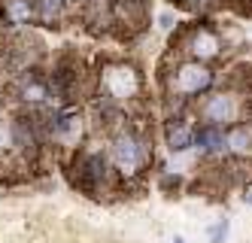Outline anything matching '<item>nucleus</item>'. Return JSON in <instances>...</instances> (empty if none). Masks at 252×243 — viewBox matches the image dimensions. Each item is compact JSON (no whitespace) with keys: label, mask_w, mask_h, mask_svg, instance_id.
<instances>
[{"label":"nucleus","mask_w":252,"mask_h":243,"mask_svg":"<svg viewBox=\"0 0 252 243\" xmlns=\"http://www.w3.org/2000/svg\"><path fill=\"white\" fill-rule=\"evenodd\" d=\"M210 82H213V73L201 61L179 64L173 70V76H170V88L176 91V95H197V91H204Z\"/></svg>","instance_id":"2"},{"label":"nucleus","mask_w":252,"mask_h":243,"mask_svg":"<svg viewBox=\"0 0 252 243\" xmlns=\"http://www.w3.org/2000/svg\"><path fill=\"white\" fill-rule=\"evenodd\" d=\"M22 98H25L28 104H40V101L46 98V85H43V82H28V85L22 88Z\"/></svg>","instance_id":"13"},{"label":"nucleus","mask_w":252,"mask_h":243,"mask_svg":"<svg viewBox=\"0 0 252 243\" xmlns=\"http://www.w3.org/2000/svg\"><path fill=\"white\" fill-rule=\"evenodd\" d=\"M204 116L213 122V125H228L240 116V104L234 95H213L207 104H204Z\"/></svg>","instance_id":"4"},{"label":"nucleus","mask_w":252,"mask_h":243,"mask_svg":"<svg viewBox=\"0 0 252 243\" xmlns=\"http://www.w3.org/2000/svg\"><path fill=\"white\" fill-rule=\"evenodd\" d=\"M64 9V0H37V12L43 22H55Z\"/></svg>","instance_id":"12"},{"label":"nucleus","mask_w":252,"mask_h":243,"mask_svg":"<svg viewBox=\"0 0 252 243\" xmlns=\"http://www.w3.org/2000/svg\"><path fill=\"white\" fill-rule=\"evenodd\" d=\"M3 12L12 25H25L33 15V3L31 0H3Z\"/></svg>","instance_id":"7"},{"label":"nucleus","mask_w":252,"mask_h":243,"mask_svg":"<svg viewBox=\"0 0 252 243\" xmlns=\"http://www.w3.org/2000/svg\"><path fill=\"white\" fill-rule=\"evenodd\" d=\"M197 146H201L204 152H219V149L225 146V137L219 134L216 125H210V128H204L201 134H197Z\"/></svg>","instance_id":"9"},{"label":"nucleus","mask_w":252,"mask_h":243,"mask_svg":"<svg viewBox=\"0 0 252 243\" xmlns=\"http://www.w3.org/2000/svg\"><path fill=\"white\" fill-rule=\"evenodd\" d=\"M228 149L231 152H237V155H246L249 149H252V134H249V128H234L231 134H228Z\"/></svg>","instance_id":"8"},{"label":"nucleus","mask_w":252,"mask_h":243,"mask_svg":"<svg viewBox=\"0 0 252 243\" xmlns=\"http://www.w3.org/2000/svg\"><path fill=\"white\" fill-rule=\"evenodd\" d=\"M167 146L173 149V152H183V149H189L191 146V131L186 128V125H173L170 131H167Z\"/></svg>","instance_id":"10"},{"label":"nucleus","mask_w":252,"mask_h":243,"mask_svg":"<svg viewBox=\"0 0 252 243\" xmlns=\"http://www.w3.org/2000/svg\"><path fill=\"white\" fill-rule=\"evenodd\" d=\"M210 234H213V240H216V243H219V240H222V237H225V234H228V222H225V219H222V222H219V225H216V228H213V231H210Z\"/></svg>","instance_id":"14"},{"label":"nucleus","mask_w":252,"mask_h":243,"mask_svg":"<svg viewBox=\"0 0 252 243\" xmlns=\"http://www.w3.org/2000/svg\"><path fill=\"white\" fill-rule=\"evenodd\" d=\"M82 134V116L79 113H61L52 119V137L61 143H73Z\"/></svg>","instance_id":"6"},{"label":"nucleus","mask_w":252,"mask_h":243,"mask_svg":"<svg viewBox=\"0 0 252 243\" xmlns=\"http://www.w3.org/2000/svg\"><path fill=\"white\" fill-rule=\"evenodd\" d=\"M176 243H186V240H179V237H176Z\"/></svg>","instance_id":"16"},{"label":"nucleus","mask_w":252,"mask_h":243,"mask_svg":"<svg viewBox=\"0 0 252 243\" xmlns=\"http://www.w3.org/2000/svg\"><path fill=\"white\" fill-rule=\"evenodd\" d=\"M219 36H216L213 31H207V28H197L194 34H191V40H189V52L194 55L197 61H210V58H216L219 55Z\"/></svg>","instance_id":"5"},{"label":"nucleus","mask_w":252,"mask_h":243,"mask_svg":"<svg viewBox=\"0 0 252 243\" xmlns=\"http://www.w3.org/2000/svg\"><path fill=\"white\" fill-rule=\"evenodd\" d=\"M113 161L119 164L122 174H137L140 164H143V146H140V140L131 137V134L116 137V143H113Z\"/></svg>","instance_id":"3"},{"label":"nucleus","mask_w":252,"mask_h":243,"mask_svg":"<svg viewBox=\"0 0 252 243\" xmlns=\"http://www.w3.org/2000/svg\"><path fill=\"white\" fill-rule=\"evenodd\" d=\"M246 204H249V207H252V192H249V195H246Z\"/></svg>","instance_id":"15"},{"label":"nucleus","mask_w":252,"mask_h":243,"mask_svg":"<svg viewBox=\"0 0 252 243\" xmlns=\"http://www.w3.org/2000/svg\"><path fill=\"white\" fill-rule=\"evenodd\" d=\"M110 12H113L110 0H88V22L92 25H103L110 18Z\"/></svg>","instance_id":"11"},{"label":"nucleus","mask_w":252,"mask_h":243,"mask_svg":"<svg viewBox=\"0 0 252 243\" xmlns=\"http://www.w3.org/2000/svg\"><path fill=\"white\" fill-rule=\"evenodd\" d=\"M100 82L113 101H128L140 91V73L131 64H110V67H103Z\"/></svg>","instance_id":"1"},{"label":"nucleus","mask_w":252,"mask_h":243,"mask_svg":"<svg viewBox=\"0 0 252 243\" xmlns=\"http://www.w3.org/2000/svg\"><path fill=\"white\" fill-rule=\"evenodd\" d=\"M73 3H79V0H73Z\"/></svg>","instance_id":"17"}]
</instances>
